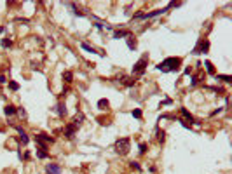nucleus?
<instances>
[{
  "mask_svg": "<svg viewBox=\"0 0 232 174\" xmlns=\"http://www.w3.org/2000/svg\"><path fill=\"white\" fill-rule=\"evenodd\" d=\"M180 66H182V58H166L164 61L157 63V70L162 73H175L180 70Z\"/></svg>",
  "mask_w": 232,
  "mask_h": 174,
  "instance_id": "nucleus-1",
  "label": "nucleus"
},
{
  "mask_svg": "<svg viewBox=\"0 0 232 174\" xmlns=\"http://www.w3.org/2000/svg\"><path fill=\"white\" fill-rule=\"evenodd\" d=\"M175 5H180V4L169 2V4H168L166 7H162V9H155V10H152V12H143V14H136V16H134V19H152V18H157V16L164 14V12H168V10L171 9V7H175Z\"/></svg>",
  "mask_w": 232,
  "mask_h": 174,
  "instance_id": "nucleus-2",
  "label": "nucleus"
},
{
  "mask_svg": "<svg viewBox=\"0 0 232 174\" xmlns=\"http://www.w3.org/2000/svg\"><path fill=\"white\" fill-rule=\"evenodd\" d=\"M129 150H131V139L129 138H121V139H117L115 141V152L119 155H128L129 153Z\"/></svg>",
  "mask_w": 232,
  "mask_h": 174,
  "instance_id": "nucleus-3",
  "label": "nucleus"
},
{
  "mask_svg": "<svg viewBox=\"0 0 232 174\" xmlns=\"http://www.w3.org/2000/svg\"><path fill=\"white\" fill-rule=\"evenodd\" d=\"M147 66H148V56L145 54V56H141L140 59L134 63V66H133V75H143Z\"/></svg>",
  "mask_w": 232,
  "mask_h": 174,
  "instance_id": "nucleus-4",
  "label": "nucleus"
},
{
  "mask_svg": "<svg viewBox=\"0 0 232 174\" xmlns=\"http://www.w3.org/2000/svg\"><path fill=\"white\" fill-rule=\"evenodd\" d=\"M35 143H37V146H39V148L47 150V144H49V143H54V139H52L51 136H47V134H37V136H35Z\"/></svg>",
  "mask_w": 232,
  "mask_h": 174,
  "instance_id": "nucleus-5",
  "label": "nucleus"
},
{
  "mask_svg": "<svg viewBox=\"0 0 232 174\" xmlns=\"http://www.w3.org/2000/svg\"><path fill=\"white\" fill-rule=\"evenodd\" d=\"M210 51V40H206V39H201V40L197 42V45L194 47V54H206V52Z\"/></svg>",
  "mask_w": 232,
  "mask_h": 174,
  "instance_id": "nucleus-6",
  "label": "nucleus"
},
{
  "mask_svg": "<svg viewBox=\"0 0 232 174\" xmlns=\"http://www.w3.org/2000/svg\"><path fill=\"white\" fill-rule=\"evenodd\" d=\"M46 173L47 174H61V165L56 162H51L46 165Z\"/></svg>",
  "mask_w": 232,
  "mask_h": 174,
  "instance_id": "nucleus-7",
  "label": "nucleus"
},
{
  "mask_svg": "<svg viewBox=\"0 0 232 174\" xmlns=\"http://www.w3.org/2000/svg\"><path fill=\"white\" fill-rule=\"evenodd\" d=\"M14 129L19 133V141H21V144H25V146H26V144L30 143V138H28V134L25 133V131H23V127H19V125H14Z\"/></svg>",
  "mask_w": 232,
  "mask_h": 174,
  "instance_id": "nucleus-8",
  "label": "nucleus"
},
{
  "mask_svg": "<svg viewBox=\"0 0 232 174\" xmlns=\"http://www.w3.org/2000/svg\"><path fill=\"white\" fill-rule=\"evenodd\" d=\"M52 112H56V115L63 118V117L66 115V104H65L63 101H60L58 104H56V106H54V108H52Z\"/></svg>",
  "mask_w": 232,
  "mask_h": 174,
  "instance_id": "nucleus-9",
  "label": "nucleus"
},
{
  "mask_svg": "<svg viewBox=\"0 0 232 174\" xmlns=\"http://www.w3.org/2000/svg\"><path fill=\"white\" fill-rule=\"evenodd\" d=\"M75 133H77V127H75L73 124H68V125L65 127V138H66V139H73V138H75Z\"/></svg>",
  "mask_w": 232,
  "mask_h": 174,
  "instance_id": "nucleus-10",
  "label": "nucleus"
},
{
  "mask_svg": "<svg viewBox=\"0 0 232 174\" xmlns=\"http://www.w3.org/2000/svg\"><path fill=\"white\" fill-rule=\"evenodd\" d=\"M129 35H131V31L129 30H117V31H113V37H112V39L121 40V39H128Z\"/></svg>",
  "mask_w": 232,
  "mask_h": 174,
  "instance_id": "nucleus-11",
  "label": "nucleus"
},
{
  "mask_svg": "<svg viewBox=\"0 0 232 174\" xmlns=\"http://www.w3.org/2000/svg\"><path fill=\"white\" fill-rule=\"evenodd\" d=\"M4 113H5L7 117H12V115H16V113H18V108H16L14 104H5V108H4Z\"/></svg>",
  "mask_w": 232,
  "mask_h": 174,
  "instance_id": "nucleus-12",
  "label": "nucleus"
},
{
  "mask_svg": "<svg viewBox=\"0 0 232 174\" xmlns=\"http://www.w3.org/2000/svg\"><path fill=\"white\" fill-rule=\"evenodd\" d=\"M84 120H86V115H84L82 112H77V115H75V118H73V122H72V124H73L75 127H79Z\"/></svg>",
  "mask_w": 232,
  "mask_h": 174,
  "instance_id": "nucleus-13",
  "label": "nucleus"
},
{
  "mask_svg": "<svg viewBox=\"0 0 232 174\" xmlns=\"http://www.w3.org/2000/svg\"><path fill=\"white\" fill-rule=\"evenodd\" d=\"M63 80H65L66 84H72V82H73V73H72L70 70L63 72Z\"/></svg>",
  "mask_w": 232,
  "mask_h": 174,
  "instance_id": "nucleus-14",
  "label": "nucleus"
},
{
  "mask_svg": "<svg viewBox=\"0 0 232 174\" xmlns=\"http://www.w3.org/2000/svg\"><path fill=\"white\" fill-rule=\"evenodd\" d=\"M126 40H128V47H129V49H131V51H136V47H138V44H136V40H134V39H133L131 35H129V37H128V39H126Z\"/></svg>",
  "mask_w": 232,
  "mask_h": 174,
  "instance_id": "nucleus-15",
  "label": "nucleus"
},
{
  "mask_svg": "<svg viewBox=\"0 0 232 174\" xmlns=\"http://www.w3.org/2000/svg\"><path fill=\"white\" fill-rule=\"evenodd\" d=\"M180 112H182V115L183 117H185V118H187V120H189V122H195V120H194V117H192L190 115V112H189V110H187V108H180Z\"/></svg>",
  "mask_w": 232,
  "mask_h": 174,
  "instance_id": "nucleus-16",
  "label": "nucleus"
},
{
  "mask_svg": "<svg viewBox=\"0 0 232 174\" xmlns=\"http://www.w3.org/2000/svg\"><path fill=\"white\" fill-rule=\"evenodd\" d=\"M204 66H206V70H208V73H210V75H216V72H215V66H213L211 61H204Z\"/></svg>",
  "mask_w": 232,
  "mask_h": 174,
  "instance_id": "nucleus-17",
  "label": "nucleus"
},
{
  "mask_svg": "<svg viewBox=\"0 0 232 174\" xmlns=\"http://www.w3.org/2000/svg\"><path fill=\"white\" fill-rule=\"evenodd\" d=\"M108 106H110V103H108V99H105V98L98 101V108H100V110H107Z\"/></svg>",
  "mask_w": 232,
  "mask_h": 174,
  "instance_id": "nucleus-18",
  "label": "nucleus"
},
{
  "mask_svg": "<svg viewBox=\"0 0 232 174\" xmlns=\"http://www.w3.org/2000/svg\"><path fill=\"white\" fill-rule=\"evenodd\" d=\"M124 85H126V87H133V85H134V84H136V78H133V77H126V78H124Z\"/></svg>",
  "mask_w": 232,
  "mask_h": 174,
  "instance_id": "nucleus-19",
  "label": "nucleus"
},
{
  "mask_svg": "<svg viewBox=\"0 0 232 174\" xmlns=\"http://www.w3.org/2000/svg\"><path fill=\"white\" fill-rule=\"evenodd\" d=\"M216 77V80H223L225 84H231L232 82V77L231 75H215Z\"/></svg>",
  "mask_w": 232,
  "mask_h": 174,
  "instance_id": "nucleus-20",
  "label": "nucleus"
},
{
  "mask_svg": "<svg viewBox=\"0 0 232 174\" xmlns=\"http://www.w3.org/2000/svg\"><path fill=\"white\" fill-rule=\"evenodd\" d=\"M81 47H82V49H84V51H87V52H93V54H94V52H98V51H96V49H94V47H91V45H89L87 42H82V44H81Z\"/></svg>",
  "mask_w": 232,
  "mask_h": 174,
  "instance_id": "nucleus-21",
  "label": "nucleus"
},
{
  "mask_svg": "<svg viewBox=\"0 0 232 174\" xmlns=\"http://www.w3.org/2000/svg\"><path fill=\"white\" fill-rule=\"evenodd\" d=\"M37 157L39 158H47V152L44 148H37Z\"/></svg>",
  "mask_w": 232,
  "mask_h": 174,
  "instance_id": "nucleus-22",
  "label": "nucleus"
},
{
  "mask_svg": "<svg viewBox=\"0 0 232 174\" xmlns=\"http://www.w3.org/2000/svg\"><path fill=\"white\" fill-rule=\"evenodd\" d=\"M157 139H159V143H164L166 141V133L164 131H157Z\"/></svg>",
  "mask_w": 232,
  "mask_h": 174,
  "instance_id": "nucleus-23",
  "label": "nucleus"
},
{
  "mask_svg": "<svg viewBox=\"0 0 232 174\" xmlns=\"http://www.w3.org/2000/svg\"><path fill=\"white\" fill-rule=\"evenodd\" d=\"M129 167H131V169H134V171H141V165H140V162H136V160H133V162H129Z\"/></svg>",
  "mask_w": 232,
  "mask_h": 174,
  "instance_id": "nucleus-24",
  "label": "nucleus"
},
{
  "mask_svg": "<svg viewBox=\"0 0 232 174\" xmlns=\"http://www.w3.org/2000/svg\"><path fill=\"white\" fill-rule=\"evenodd\" d=\"M131 115L134 117V118H141V115H143V113H141V110H140V108H134V110L131 112Z\"/></svg>",
  "mask_w": 232,
  "mask_h": 174,
  "instance_id": "nucleus-25",
  "label": "nucleus"
},
{
  "mask_svg": "<svg viewBox=\"0 0 232 174\" xmlns=\"http://www.w3.org/2000/svg\"><path fill=\"white\" fill-rule=\"evenodd\" d=\"M9 89H10V91H18V89H19V84L14 82V80H10V82H9Z\"/></svg>",
  "mask_w": 232,
  "mask_h": 174,
  "instance_id": "nucleus-26",
  "label": "nucleus"
},
{
  "mask_svg": "<svg viewBox=\"0 0 232 174\" xmlns=\"http://www.w3.org/2000/svg\"><path fill=\"white\" fill-rule=\"evenodd\" d=\"M10 45H12V40H10V39H2V47L7 49V47H10Z\"/></svg>",
  "mask_w": 232,
  "mask_h": 174,
  "instance_id": "nucleus-27",
  "label": "nucleus"
},
{
  "mask_svg": "<svg viewBox=\"0 0 232 174\" xmlns=\"http://www.w3.org/2000/svg\"><path fill=\"white\" fill-rule=\"evenodd\" d=\"M18 115H19L21 118H26V110L25 108H18Z\"/></svg>",
  "mask_w": 232,
  "mask_h": 174,
  "instance_id": "nucleus-28",
  "label": "nucleus"
},
{
  "mask_svg": "<svg viewBox=\"0 0 232 174\" xmlns=\"http://www.w3.org/2000/svg\"><path fill=\"white\" fill-rule=\"evenodd\" d=\"M93 24H94V28H98V30H103V28H105V24H103V23H100V21H94Z\"/></svg>",
  "mask_w": 232,
  "mask_h": 174,
  "instance_id": "nucleus-29",
  "label": "nucleus"
},
{
  "mask_svg": "<svg viewBox=\"0 0 232 174\" xmlns=\"http://www.w3.org/2000/svg\"><path fill=\"white\" fill-rule=\"evenodd\" d=\"M199 82H201V80H199V77H192V78H190V85H197Z\"/></svg>",
  "mask_w": 232,
  "mask_h": 174,
  "instance_id": "nucleus-30",
  "label": "nucleus"
},
{
  "mask_svg": "<svg viewBox=\"0 0 232 174\" xmlns=\"http://www.w3.org/2000/svg\"><path fill=\"white\" fill-rule=\"evenodd\" d=\"M145 152H147V144H145V143H140V153L143 155Z\"/></svg>",
  "mask_w": 232,
  "mask_h": 174,
  "instance_id": "nucleus-31",
  "label": "nucleus"
},
{
  "mask_svg": "<svg viewBox=\"0 0 232 174\" xmlns=\"http://www.w3.org/2000/svg\"><path fill=\"white\" fill-rule=\"evenodd\" d=\"M171 99H164V101H161V104H159V106H161V108H162V106H166V104H171Z\"/></svg>",
  "mask_w": 232,
  "mask_h": 174,
  "instance_id": "nucleus-32",
  "label": "nucleus"
},
{
  "mask_svg": "<svg viewBox=\"0 0 232 174\" xmlns=\"http://www.w3.org/2000/svg\"><path fill=\"white\" fill-rule=\"evenodd\" d=\"M222 110H223V108H218V110H215V112L211 113V117H215V115H218V113L222 112Z\"/></svg>",
  "mask_w": 232,
  "mask_h": 174,
  "instance_id": "nucleus-33",
  "label": "nucleus"
},
{
  "mask_svg": "<svg viewBox=\"0 0 232 174\" xmlns=\"http://www.w3.org/2000/svg\"><path fill=\"white\" fill-rule=\"evenodd\" d=\"M4 84H5V77H4V75H0V85H4Z\"/></svg>",
  "mask_w": 232,
  "mask_h": 174,
  "instance_id": "nucleus-34",
  "label": "nucleus"
},
{
  "mask_svg": "<svg viewBox=\"0 0 232 174\" xmlns=\"http://www.w3.org/2000/svg\"><path fill=\"white\" fill-rule=\"evenodd\" d=\"M148 171H150V173L154 174V173H157V167H155V165H152V167H150V169H148Z\"/></svg>",
  "mask_w": 232,
  "mask_h": 174,
  "instance_id": "nucleus-35",
  "label": "nucleus"
},
{
  "mask_svg": "<svg viewBox=\"0 0 232 174\" xmlns=\"http://www.w3.org/2000/svg\"><path fill=\"white\" fill-rule=\"evenodd\" d=\"M183 73H185V75H190V73H192V68H185V72H183Z\"/></svg>",
  "mask_w": 232,
  "mask_h": 174,
  "instance_id": "nucleus-36",
  "label": "nucleus"
},
{
  "mask_svg": "<svg viewBox=\"0 0 232 174\" xmlns=\"http://www.w3.org/2000/svg\"><path fill=\"white\" fill-rule=\"evenodd\" d=\"M5 31V26H0V33H4Z\"/></svg>",
  "mask_w": 232,
  "mask_h": 174,
  "instance_id": "nucleus-37",
  "label": "nucleus"
}]
</instances>
